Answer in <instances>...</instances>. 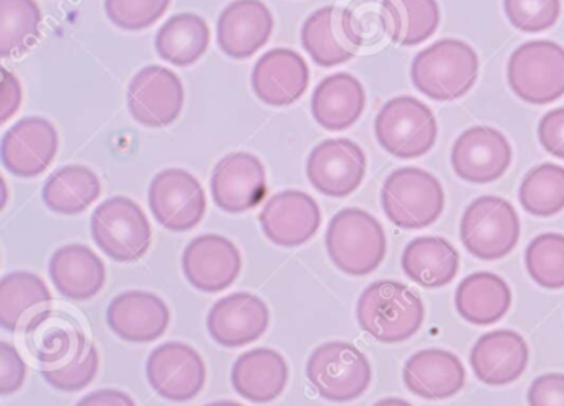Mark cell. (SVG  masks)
<instances>
[{
	"label": "cell",
	"instance_id": "obj_1",
	"mask_svg": "<svg viewBox=\"0 0 564 406\" xmlns=\"http://www.w3.org/2000/svg\"><path fill=\"white\" fill-rule=\"evenodd\" d=\"M421 297L399 281H376L366 287L356 306L359 327L382 343L411 339L424 322Z\"/></svg>",
	"mask_w": 564,
	"mask_h": 406
},
{
	"label": "cell",
	"instance_id": "obj_2",
	"mask_svg": "<svg viewBox=\"0 0 564 406\" xmlns=\"http://www.w3.org/2000/svg\"><path fill=\"white\" fill-rule=\"evenodd\" d=\"M477 53L468 43L444 39L417 53L411 66L415 88L434 101H455L477 81Z\"/></svg>",
	"mask_w": 564,
	"mask_h": 406
},
{
	"label": "cell",
	"instance_id": "obj_3",
	"mask_svg": "<svg viewBox=\"0 0 564 406\" xmlns=\"http://www.w3.org/2000/svg\"><path fill=\"white\" fill-rule=\"evenodd\" d=\"M325 243L333 263L349 276L375 273L388 250L384 228L361 208L338 211L326 228Z\"/></svg>",
	"mask_w": 564,
	"mask_h": 406
},
{
	"label": "cell",
	"instance_id": "obj_4",
	"mask_svg": "<svg viewBox=\"0 0 564 406\" xmlns=\"http://www.w3.org/2000/svg\"><path fill=\"white\" fill-rule=\"evenodd\" d=\"M382 210L395 227L419 230L438 220L445 207L441 182L431 172L402 167L392 172L381 190Z\"/></svg>",
	"mask_w": 564,
	"mask_h": 406
},
{
	"label": "cell",
	"instance_id": "obj_5",
	"mask_svg": "<svg viewBox=\"0 0 564 406\" xmlns=\"http://www.w3.org/2000/svg\"><path fill=\"white\" fill-rule=\"evenodd\" d=\"M306 376L313 388L328 402L345 403L359 398L371 383L368 356L349 342H326L316 347L306 363Z\"/></svg>",
	"mask_w": 564,
	"mask_h": 406
},
{
	"label": "cell",
	"instance_id": "obj_6",
	"mask_svg": "<svg viewBox=\"0 0 564 406\" xmlns=\"http://www.w3.org/2000/svg\"><path fill=\"white\" fill-rule=\"evenodd\" d=\"M91 237L111 260L133 263L150 250L153 231L147 213L137 201L128 197H111L94 211Z\"/></svg>",
	"mask_w": 564,
	"mask_h": 406
},
{
	"label": "cell",
	"instance_id": "obj_7",
	"mask_svg": "<svg viewBox=\"0 0 564 406\" xmlns=\"http://www.w3.org/2000/svg\"><path fill=\"white\" fill-rule=\"evenodd\" d=\"M375 132L379 145L394 157H422L437 141V121L424 102L412 96H398L376 116Z\"/></svg>",
	"mask_w": 564,
	"mask_h": 406
},
{
	"label": "cell",
	"instance_id": "obj_8",
	"mask_svg": "<svg viewBox=\"0 0 564 406\" xmlns=\"http://www.w3.org/2000/svg\"><path fill=\"white\" fill-rule=\"evenodd\" d=\"M511 91L530 105H550L564 95V48L550 40L523 43L508 62Z\"/></svg>",
	"mask_w": 564,
	"mask_h": 406
},
{
	"label": "cell",
	"instance_id": "obj_9",
	"mask_svg": "<svg viewBox=\"0 0 564 406\" xmlns=\"http://www.w3.org/2000/svg\"><path fill=\"white\" fill-rule=\"evenodd\" d=\"M460 240L478 260L510 254L520 240V218L510 201L485 195L468 205L460 220Z\"/></svg>",
	"mask_w": 564,
	"mask_h": 406
},
{
	"label": "cell",
	"instance_id": "obj_10",
	"mask_svg": "<svg viewBox=\"0 0 564 406\" xmlns=\"http://www.w3.org/2000/svg\"><path fill=\"white\" fill-rule=\"evenodd\" d=\"M302 45L316 65L332 68L355 58L365 33L351 7L326 6L303 23Z\"/></svg>",
	"mask_w": 564,
	"mask_h": 406
},
{
	"label": "cell",
	"instance_id": "obj_11",
	"mask_svg": "<svg viewBox=\"0 0 564 406\" xmlns=\"http://www.w3.org/2000/svg\"><path fill=\"white\" fill-rule=\"evenodd\" d=\"M148 198L158 223L174 233L196 228L207 210L203 185L183 168L161 171L151 180Z\"/></svg>",
	"mask_w": 564,
	"mask_h": 406
},
{
	"label": "cell",
	"instance_id": "obj_12",
	"mask_svg": "<svg viewBox=\"0 0 564 406\" xmlns=\"http://www.w3.org/2000/svg\"><path fill=\"white\" fill-rule=\"evenodd\" d=\"M128 109L134 121L147 128L173 124L184 108V86L180 76L166 66L140 69L128 88Z\"/></svg>",
	"mask_w": 564,
	"mask_h": 406
},
{
	"label": "cell",
	"instance_id": "obj_13",
	"mask_svg": "<svg viewBox=\"0 0 564 406\" xmlns=\"http://www.w3.org/2000/svg\"><path fill=\"white\" fill-rule=\"evenodd\" d=\"M148 382L170 402L196 398L206 383V363L196 349L183 342H166L148 356Z\"/></svg>",
	"mask_w": 564,
	"mask_h": 406
},
{
	"label": "cell",
	"instance_id": "obj_14",
	"mask_svg": "<svg viewBox=\"0 0 564 406\" xmlns=\"http://www.w3.org/2000/svg\"><path fill=\"white\" fill-rule=\"evenodd\" d=\"M306 175L315 190L326 197L345 198L365 180L366 154L351 139L319 142L308 155Z\"/></svg>",
	"mask_w": 564,
	"mask_h": 406
},
{
	"label": "cell",
	"instance_id": "obj_15",
	"mask_svg": "<svg viewBox=\"0 0 564 406\" xmlns=\"http://www.w3.org/2000/svg\"><path fill=\"white\" fill-rule=\"evenodd\" d=\"M213 200L227 213H243L262 204L267 195V172L250 152H232L220 158L210 178Z\"/></svg>",
	"mask_w": 564,
	"mask_h": 406
},
{
	"label": "cell",
	"instance_id": "obj_16",
	"mask_svg": "<svg viewBox=\"0 0 564 406\" xmlns=\"http://www.w3.org/2000/svg\"><path fill=\"white\" fill-rule=\"evenodd\" d=\"M58 151V132L48 119L31 116L15 122L0 144L2 164L11 174L32 178L47 171Z\"/></svg>",
	"mask_w": 564,
	"mask_h": 406
},
{
	"label": "cell",
	"instance_id": "obj_17",
	"mask_svg": "<svg viewBox=\"0 0 564 406\" xmlns=\"http://www.w3.org/2000/svg\"><path fill=\"white\" fill-rule=\"evenodd\" d=\"M511 164V145L500 131L474 125L462 132L452 147V167L462 180L490 184L503 177Z\"/></svg>",
	"mask_w": 564,
	"mask_h": 406
},
{
	"label": "cell",
	"instance_id": "obj_18",
	"mask_svg": "<svg viewBox=\"0 0 564 406\" xmlns=\"http://www.w3.org/2000/svg\"><path fill=\"white\" fill-rule=\"evenodd\" d=\"M242 271L239 248L220 234L194 238L183 253V273L196 289L220 293L236 283Z\"/></svg>",
	"mask_w": 564,
	"mask_h": 406
},
{
	"label": "cell",
	"instance_id": "obj_19",
	"mask_svg": "<svg viewBox=\"0 0 564 406\" xmlns=\"http://www.w3.org/2000/svg\"><path fill=\"white\" fill-rule=\"evenodd\" d=\"M259 221L272 243L295 248L315 237L322 224V211L312 195L302 190H283L267 201Z\"/></svg>",
	"mask_w": 564,
	"mask_h": 406
},
{
	"label": "cell",
	"instance_id": "obj_20",
	"mask_svg": "<svg viewBox=\"0 0 564 406\" xmlns=\"http://www.w3.org/2000/svg\"><path fill=\"white\" fill-rule=\"evenodd\" d=\"M269 306L252 293H234L223 297L207 316L210 337L219 345L230 349L256 342L269 329Z\"/></svg>",
	"mask_w": 564,
	"mask_h": 406
},
{
	"label": "cell",
	"instance_id": "obj_21",
	"mask_svg": "<svg viewBox=\"0 0 564 406\" xmlns=\"http://www.w3.org/2000/svg\"><path fill=\"white\" fill-rule=\"evenodd\" d=\"M308 85V65L295 50H270L253 66V92L260 101L273 108H285L299 101Z\"/></svg>",
	"mask_w": 564,
	"mask_h": 406
},
{
	"label": "cell",
	"instance_id": "obj_22",
	"mask_svg": "<svg viewBox=\"0 0 564 406\" xmlns=\"http://www.w3.org/2000/svg\"><path fill=\"white\" fill-rule=\"evenodd\" d=\"M273 25L262 0H234L217 20V43L230 58L247 59L269 43Z\"/></svg>",
	"mask_w": 564,
	"mask_h": 406
},
{
	"label": "cell",
	"instance_id": "obj_23",
	"mask_svg": "<svg viewBox=\"0 0 564 406\" xmlns=\"http://www.w3.org/2000/svg\"><path fill=\"white\" fill-rule=\"evenodd\" d=\"M170 307L160 296L147 290H127L111 300L108 327L127 342H154L170 326Z\"/></svg>",
	"mask_w": 564,
	"mask_h": 406
},
{
	"label": "cell",
	"instance_id": "obj_24",
	"mask_svg": "<svg viewBox=\"0 0 564 406\" xmlns=\"http://www.w3.org/2000/svg\"><path fill=\"white\" fill-rule=\"evenodd\" d=\"M530 350L520 333L500 329L484 333L471 347L470 365L485 385L503 386L527 370Z\"/></svg>",
	"mask_w": 564,
	"mask_h": 406
},
{
	"label": "cell",
	"instance_id": "obj_25",
	"mask_svg": "<svg viewBox=\"0 0 564 406\" xmlns=\"http://www.w3.org/2000/svg\"><path fill=\"white\" fill-rule=\"evenodd\" d=\"M48 273L62 296L88 300L104 289L107 267L91 248L80 243L65 244L51 257Z\"/></svg>",
	"mask_w": 564,
	"mask_h": 406
},
{
	"label": "cell",
	"instance_id": "obj_26",
	"mask_svg": "<svg viewBox=\"0 0 564 406\" xmlns=\"http://www.w3.org/2000/svg\"><path fill=\"white\" fill-rule=\"evenodd\" d=\"M404 383L414 395L425 399H445L465 385V369L455 353L425 349L414 353L404 365Z\"/></svg>",
	"mask_w": 564,
	"mask_h": 406
},
{
	"label": "cell",
	"instance_id": "obj_27",
	"mask_svg": "<svg viewBox=\"0 0 564 406\" xmlns=\"http://www.w3.org/2000/svg\"><path fill=\"white\" fill-rule=\"evenodd\" d=\"M230 380L242 398L262 405L282 395L289 383V365L276 350L259 347L239 355Z\"/></svg>",
	"mask_w": 564,
	"mask_h": 406
},
{
	"label": "cell",
	"instance_id": "obj_28",
	"mask_svg": "<svg viewBox=\"0 0 564 406\" xmlns=\"http://www.w3.org/2000/svg\"><path fill=\"white\" fill-rule=\"evenodd\" d=\"M366 108L361 81L349 73L326 76L312 96V114L326 131L351 128Z\"/></svg>",
	"mask_w": 564,
	"mask_h": 406
},
{
	"label": "cell",
	"instance_id": "obj_29",
	"mask_svg": "<svg viewBox=\"0 0 564 406\" xmlns=\"http://www.w3.org/2000/svg\"><path fill=\"white\" fill-rule=\"evenodd\" d=\"M51 304V290L37 274L14 271L0 281V326L9 332L28 330Z\"/></svg>",
	"mask_w": 564,
	"mask_h": 406
},
{
	"label": "cell",
	"instance_id": "obj_30",
	"mask_svg": "<svg viewBox=\"0 0 564 406\" xmlns=\"http://www.w3.org/2000/svg\"><path fill=\"white\" fill-rule=\"evenodd\" d=\"M511 306L507 281L497 274L480 271L462 279L455 293V307L462 319L475 326L498 322Z\"/></svg>",
	"mask_w": 564,
	"mask_h": 406
},
{
	"label": "cell",
	"instance_id": "obj_31",
	"mask_svg": "<svg viewBox=\"0 0 564 406\" xmlns=\"http://www.w3.org/2000/svg\"><path fill=\"white\" fill-rule=\"evenodd\" d=\"M458 251L441 237H419L402 253V270L409 279L422 287L451 284L458 273Z\"/></svg>",
	"mask_w": 564,
	"mask_h": 406
},
{
	"label": "cell",
	"instance_id": "obj_32",
	"mask_svg": "<svg viewBox=\"0 0 564 406\" xmlns=\"http://www.w3.org/2000/svg\"><path fill=\"white\" fill-rule=\"evenodd\" d=\"M379 20L392 42L415 46L434 35L441 9L437 0H381Z\"/></svg>",
	"mask_w": 564,
	"mask_h": 406
},
{
	"label": "cell",
	"instance_id": "obj_33",
	"mask_svg": "<svg viewBox=\"0 0 564 406\" xmlns=\"http://www.w3.org/2000/svg\"><path fill=\"white\" fill-rule=\"evenodd\" d=\"M209 43L210 29L206 19L193 12L171 17L154 40L160 58L181 68L199 62L209 48Z\"/></svg>",
	"mask_w": 564,
	"mask_h": 406
},
{
	"label": "cell",
	"instance_id": "obj_34",
	"mask_svg": "<svg viewBox=\"0 0 564 406\" xmlns=\"http://www.w3.org/2000/svg\"><path fill=\"white\" fill-rule=\"evenodd\" d=\"M101 182L85 165H67L58 168L45 182L42 197L48 210L58 215H78L98 200Z\"/></svg>",
	"mask_w": 564,
	"mask_h": 406
},
{
	"label": "cell",
	"instance_id": "obj_35",
	"mask_svg": "<svg viewBox=\"0 0 564 406\" xmlns=\"http://www.w3.org/2000/svg\"><path fill=\"white\" fill-rule=\"evenodd\" d=\"M25 333L29 349L42 365H58L74 355L85 336L70 316L52 309L39 316Z\"/></svg>",
	"mask_w": 564,
	"mask_h": 406
},
{
	"label": "cell",
	"instance_id": "obj_36",
	"mask_svg": "<svg viewBox=\"0 0 564 406\" xmlns=\"http://www.w3.org/2000/svg\"><path fill=\"white\" fill-rule=\"evenodd\" d=\"M42 12L35 0H0V56L22 55L41 39Z\"/></svg>",
	"mask_w": 564,
	"mask_h": 406
},
{
	"label": "cell",
	"instance_id": "obj_37",
	"mask_svg": "<svg viewBox=\"0 0 564 406\" xmlns=\"http://www.w3.org/2000/svg\"><path fill=\"white\" fill-rule=\"evenodd\" d=\"M521 207L534 217H553L564 208V167L541 164L524 175L520 185Z\"/></svg>",
	"mask_w": 564,
	"mask_h": 406
},
{
	"label": "cell",
	"instance_id": "obj_38",
	"mask_svg": "<svg viewBox=\"0 0 564 406\" xmlns=\"http://www.w3.org/2000/svg\"><path fill=\"white\" fill-rule=\"evenodd\" d=\"M524 264L534 283L541 287H564V234H538L524 251Z\"/></svg>",
	"mask_w": 564,
	"mask_h": 406
},
{
	"label": "cell",
	"instance_id": "obj_39",
	"mask_svg": "<svg viewBox=\"0 0 564 406\" xmlns=\"http://www.w3.org/2000/svg\"><path fill=\"white\" fill-rule=\"evenodd\" d=\"M98 365H100V359H98L97 347L84 336L74 355L58 365H42L41 373L45 382L55 389L74 393L87 388L94 382Z\"/></svg>",
	"mask_w": 564,
	"mask_h": 406
},
{
	"label": "cell",
	"instance_id": "obj_40",
	"mask_svg": "<svg viewBox=\"0 0 564 406\" xmlns=\"http://www.w3.org/2000/svg\"><path fill=\"white\" fill-rule=\"evenodd\" d=\"M170 6L171 0H105L110 22L130 32L154 25Z\"/></svg>",
	"mask_w": 564,
	"mask_h": 406
},
{
	"label": "cell",
	"instance_id": "obj_41",
	"mask_svg": "<svg viewBox=\"0 0 564 406\" xmlns=\"http://www.w3.org/2000/svg\"><path fill=\"white\" fill-rule=\"evenodd\" d=\"M503 7L511 25L527 33L551 29L561 13V0H503Z\"/></svg>",
	"mask_w": 564,
	"mask_h": 406
},
{
	"label": "cell",
	"instance_id": "obj_42",
	"mask_svg": "<svg viewBox=\"0 0 564 406\" xmlns=\"http://www.w3.org/2000/svg\"><path fill=\"white\" fill-rule=\"evenodd\" d=\"M28 376V365L21 353L9 342H0V395L19 392Z\"/></svg>",
	"mask_w": 564,
	"mask_h": 406
},
{
	"label": "cell",
	"instance_id": "obj_43",
	"mask_svg": "<svg viewBox=\"0 0 564 406\" xmlns=\"http://www.w3.org/2000/svg\"><path fill=\"white\" fill-rule=\"evenodd\" d=\"M530 406H564V373H544L528 389Z\"/></svg>",
	"mask_w": 564,
	"mask_h": 406
},
{
	"label": "cell",
	"instance_id": "obj_44",
	"mask_svg": "<svg viewBox=\"0 0 564 406\" xmlns=\"http://www.w3.org/2000/svg\"><path fill=\"white\" fill-rule=\"evenodd\" d=\"M538 138L544 151L557 158H564V108L553 109L541 118Z\"/></svg>",
	"mask_w": 564,
	"mask_h": 406
},
{
	"label": "cell",
	"instance_id": "obj_45",
	"mask_svg": "<svg viewBox=\"0 0 564 406\" xmlns=\"http://www.w3.org/2000/svg\"><path fill=\"white\" fill-rule=\"evenodd\" d=\"M2 106H0V121L8 122L21 108L22 88L14 73L2 68V92H0Z\"/></svg>",
	"mask_w": 564,
	"mask_h": 406
},
{
	"label": "cell",
	"instance_id": "obj_46",
	"mask_svg": "<svg viewBox=\"0 0 564 406\" xmlns=\"http://www.w3.org/2000/svg\"><path fill=\"white\" fill-rule=\"evenodd\" d=\"M75 406H137V403L121 389L101 388L88 393Z\"/></svg>",
	"mask_w": 564,
	"mask_h": 406
},
{
	"label": "cell",
	"instance_id": "obj_47",
	"mask_svg": "<svg viewBox=\"0 0 564 406\" xmlns=\"http://www.w3.org/2000/svg\"><path fill=\"white\" fill-rule=\"evenodd\" d=\"M375 406H412L411 403L405 402L401 398H384L381 402L376 403Z\"/></svg>",
	"mask_w": 564,
	"mask_h": 406
},
{
	"label": "cell",
	"instance_id": "obj_48",
	"mask_svg": "<svg viewBox=\"0 0 564 406\" xmlns=\"http://www.w3.org/2000/svg\"><path fill=\"white\" fill-rule=\"evenodd\" d=\"M204 406H246V405H242V403H239V402H232V399H220V402L207 403V405H204Z\"/></svg>",
	"mask_w": 564,
	"mask_h": 406
}]
</instances>
